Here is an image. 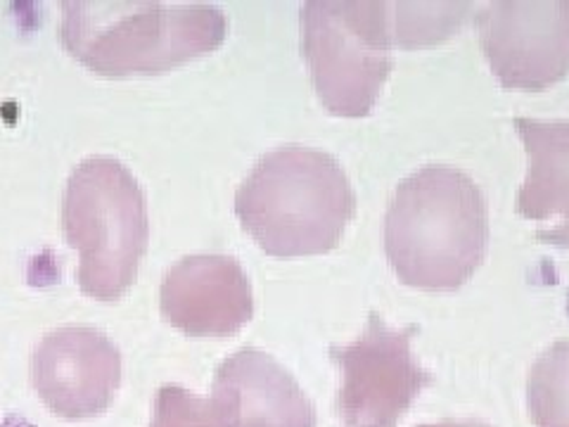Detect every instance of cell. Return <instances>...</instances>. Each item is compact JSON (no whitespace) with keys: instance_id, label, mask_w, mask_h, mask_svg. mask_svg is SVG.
Segmentation results:
<instances>
[{"instance_id":"obj_7","label":"cell","mask_w":569,"mask_h":427,"mask_svg":"<svg viewBox=\"0 0 569 427\" xmlns=\"http://www.w3.org/2000/svg\"><path fill=\"white\" fill-rule=\"evenodd\" d=\"M485 58L508 91H546L569 75V0H498L477 14Z\"/></svg>"},{"instance_id":"obj_5","label":"cell","mask_w":569,"mask_h":427,"mask_svg":"<svg viewBox=\"0 0 569 427\" xmlns=\"http://www.w3.org/2000/svg\"><path fill=\"white\" fill-rule=\"evenodd\" d=\"M301 56L316 96L335 117H366L391 71L389 3L309 0L301 6Z\"/></svg>"},{"instance_id":"obj_13","label":"cell","mask_w":569,"mask_h":427,"mask_svg":"<svg viewBox=\"0 0 569 427\" xmlns=\"http://www.w3.org/2000/svg\"><path fill=\"white\" fill-rule=\"evenodd\" d=\"M150 427H213L209 401L181 385L159 387Z\"/></svg>"},{"instance_id":"obj_4","label":"cell","mask_w":569,"mask_h":427,"mask_svg":"<svg viewBox=\"0 0 569 427\" xmlns=\"http://www.w3.org/2000/svg\"><path fill=\"white\" fill-rule=\"evenodd\" d=\"M62 226L79 255L81 292L100 301L127 295L150 242L146 192L129 167L114 157L77 165L64 188Z\"/></svg>"},{"instance_id":"obj_8","label":"cell","mask_w":569,"mask_h":427,"mask_svg":"<svg viewBox=\"0 0 569 427\" xmlns=\"http://www.w3.org/2000/svg\"><path fill=\"white\" fill-rule=\"evenodd\" d=\"M31 385L58 418L102 416L121 385V351L98 328H56L33 349Z\"/></svg>"},{"instance_id":"obj_1","label":"cell","mask_w":569,"mask_h":427,"mask_svg":"<svg viewBox=\"0 0 569 427\" xmlns=\"http://www.w3.org/2000/svg\"><path fill=\"white\" fill-rule=\"evenodd\" d=\"M489 207L468 173L422 167L397 186L385 214V255L408 288L449 292L485 261Z\"/></svg>"},{"instance_id":"obj_11","label":"cell","mask_w":569,"mask_h":427,"mask_svg":"<svg viewBox=\"0 0 569 427\" xmlns=\"http://www.w3.org/2000/svg\"><path fill=\"white\" fill-rule=\"evenodd\" d=\"M515 131L527 152V176L515 209L537 224V240L569 249V121L518 117Z\"/></svg>"},{"instance_id":"obj_14","label":"cell","mask_w":569,"mask_h":427,"mask_svg":"<svg viewBox=\"0 0 569 427\" xmlns=\"http://www.w3.org/2000/svg\"><path fill=\"white\" fill-rule=\"evenodd\" d=\"M418 427H491L485 420H439V423H427Z\"/></svg>"},{"instance_id":"obj_6","label":"cell","mask_w":569,"mask_h":427,"mask_svg":"<svg viewBox=\"0 0 569 427\" xmlns=\"http://www.w3.org/2000/svg\"><path fill=\"white\" fill-rule=\"evenodd\" d=\"M413 332L416 328H389L385 318L370 314L351 345L330 349L342 376L337 395L342 427H399L420 391L432 383L413 356Z\"/></svg>"},{"instance_id":"obj_3","label":"cell","mask_w":569,"mask_h":427,"mask_svg":"<svg viewBox=\"0 0 569 427\" xmlns=\"http://www.w3.org/2000/svg\"><path fill=\"white\" fill-rule=\"evenodd\" d=\"M236 214L266 255H326L353 219L356 192L332 155L284 146L263 155L244 178Z\"/></svg>"},{"instance_id":"obj_2","label":"cell","mask_w":569,"mask_h":427,"mask_svg":"<svg viewBox=\"0 0 569 427\" xmlns=\"http://www.w3.org/2000/svg\"><path fill=\"white\" fill-rule=\"evenodd\" d=\"M228 36L223 10L207 3L96 0L64 3L60 41L88 71L107 79L167 75L219 50Z\"/></svg>"},{"instance_id":"obj_12","label":"cell","mask_w":569,"mask_h":427,"mask_svg":"<svg viewBox=\"0 0 569 427\" xmlns=\"http://www.w3.org/2000/svg\"><path fill=\"white\" fill-rule=\"evenodd\" d=\"M527 411L533 427H569V342L537 356L527 378Z\"/></svg>"},{"instance_id":"obj_9","label":"cell","mask_w":569,"mask_h":427,"mask_svg":"<svg viewBox=\"0 0 569 427\" xmlns=\"http://www.w3.org/2000/svg\"><path fill=\"white\" fill-rule=\"evenodd\" d=\"M159 307L167 324L188 337L221 340L252 320V282L233 257L190 255L167 271Z\"/></svg>"},{"instance_id":"obj_10","label":"cell","mask_w":569,"mask_h":427,"mask_svg":"<svg viewBox=\"0 0 569 427\" xmlns=\"http://www.w3.org/2000/svg\"><path fill=\"white\" fill-rule=\"evenodd\" d=\"M213 427H316L313 401L271 354L244 347L213 373Z\"/></svg>"}]
</instances>
